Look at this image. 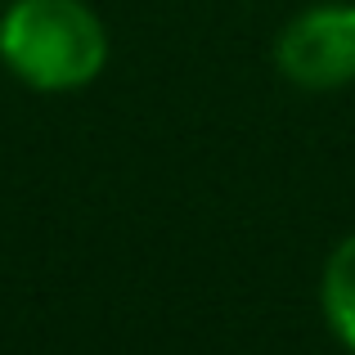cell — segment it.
Segmentation results:
<instances>
[{"label":"cell","mask_w":355,"mask_h":355,"mask_svg":"<svg viewBox=\"0 0 355 355\" xmlns=\"http://www.w3.org/2000/svg\"><path fill=\"white\" fill-rule=\"evenodd\" d=\"M320 302H324V315H329V329L338 333V342L347 351H355V234H347L333 248V257L324 261Z\"/></svg>","instance_id":"cell-3"},{"label":"cell","mask_w":355,"mask_h":355,"mask_svg":"<svg viewBox=\"0 0 355 355\" xmlns=\"http://www.w3.org/2000/svg\"><path fill=\"white\" fill-rule=\"evenodd\" d=\"M0 59L23 86L63 95L104 72L108 32L86 0H14L0 14Z\"/></svg>","instance_id":"cell-1"},{"label":"cell","mask_w":355,"mask_h":355,"mask_svg":"<svg viewBox=\"0 0 355 355\" xmlns=\"http://www.w3.org/2000/svg\"><path fill=\"white\" fill-rule=\"evenodd\" d=\"M279 72L302 90H338L355 81V5H311L275 45Z\"/></svg>","instance_id":"cell-2"}]
</instances>
